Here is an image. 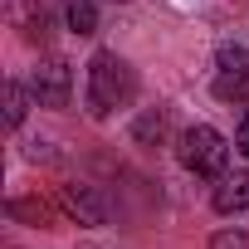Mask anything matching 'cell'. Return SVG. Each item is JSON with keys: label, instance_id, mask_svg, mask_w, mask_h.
Listing matches in <instances>:
<instances>
[{"label": "cell", "instance_id": "1", "mask_svg": "<svg viewBox=\"0 0 249 249\" xmlns=\"http://www.w3.org/2000/svg\"><path fill=\"white\" fill-rule=\"evenodd\" d=\"M132 93H137V78H132V64L122 59V54H112V49H98L93 59H88V88H83V98H88V117H112L117 107H127L132 103Z\"/></svg>", "mask_w": 249, "mask_h": 249}, {"label": "cell", "instance_id": "2", "mask_svg": "<svg viewBox=\"0 0 249 249\" xmlns=\"http://www.w3.org/2000/svg\"><path fill=\"white\" fill-rule=\"evenodd\" d=\"M176 157H181V166H186L191 176L215 181V176L225 171V161H230V142L210 127V122H196V127H186V132H181Z\"/></svg>", "mask_w": 249, "mask_h": 249}, {"label": "cell", "instance_id": "3", "mask_svg": "<svg viewBox=\"0 0 249 249\" xmlns=\"http://www.w3.org/2000/svg\"><path fill=\"white\" fill-rule=\"evenodd\" d=\"M30 93H35V103H39V107H69V93H73V69H69L59 54L39 59V64L30 69Z\"/></svg>", "mask_w": 249, "mask_h": 249}, {"label": "cell", "instance_id": "4", "mask_svg": "<svg viewBox=\"0 0 249 249\" xmlns=\"http://www.w3.org/2000/svg\"><path fill=\"white\" fill-rule=\"evenodd\" d=\"M210 88L225 103H239L249 93V49L244 44H220V54H215V83Z\"/></svg>", "mask_w": 249, "mask_h": 249}, {"label": "cell", "instance_id": "5", "mask_svg": "<svg viewBox=\"0 0 249 249\" xmlns=\"http://www.w3.org/2000/svg\"><path fill=\"white\" fill-rule=\"evenodd\" d=\"M64 210H69L78 225H107V200H103V191L88 186V181H69V186H64Z\"/></svg>", "mask_w": 249, "mask_h": 249}, {"label": "cell", "instance_id": "6", "mask_svg": "<svg viewBox=\"0 0 249 249\" xmlns=\"http://www.w3.org/2000/svg\"><path fill=\"white\" fill-rule=\"evenodd\" d=\"M210 205L220 215H244L249 210V171H220L215 191H210Z\"/></svg>", "mask_w": 249, "mask_h": 249}, {"label": "cell", "instance_id": "7", "mask_svg": "<svg viewBox=\"0 0 249 249\" xmlns=\"http://www.w3.org/2000/svg\"><path fill=\"white\" fill-rule=\"evenodd\" d=\"M10 25L25 44H49V10L39 0H10Z\"/></svg>", "mask_w": 249, "mask_h": 249}, {"label": "cell", "instance_id": "8", "mask_svg": "<svg viewBox=\"0 0 249 249\" xmlns=\"http://www.w3.org/2000/svg\"><path fill=\"white\" fill-rule=\"evenodd\" d=\"M166 127H171L166 107H142L137 122H132V142H137V147H161V142H166Z\"/></svg>", "mask_w": 249, "mask_h": 249}, {"label": "cell", "instance_id": "9", "mask_svg": "<svg viewBox=\"0 0 249 249\" xmlns=\"http://www.w3.org/2000/svg\"><path fill=\"white\" fill-rule=\"evenodd\" d=\"M64 25H69L78 39L98 35V0H64Z\"/></svg>", "mask_w": 249, "mask_h": 249}, {"label": "cell", "instance_id": "10", "mask_svg": "<svg viewBox=\"0 0 249 249\" xmlns=\"http://www.w3.org/2000/svg\"><path fill=\"white\" fill-rule=\"evenodd\" d=\"M30 107H35V93H30V83H5V122L10 127H20V122L30 117Z\"/></svg>", "mask_w": 249, "mask_h": 249}, {"label": "cell", "instance_id": "11", "mask_svg": "<svg viewBox=\"0 0 249 249\" xmlns=\"http://www.w3.org/2000/svg\"><path fill=\"white\" fill-rule=\"evenodd\" d=\"M5 210H10L15 220L39 225V230H44V225H54V205H49V200H39V196H20V200H10Z\"/></svg>", "mask_w": 249, "mask_h": 249}, {"label": "cell", "instance_id": "12", "mask_svg": "<svg viewBox=\"0 0 249 249\" xmlns=\"http://www.w3.org/2000/svg\"><path fill=\"white\" fill-rule=\"evenodd\" d=\"M210 249H249V230H220L210 234Z\"/></svg>", "mask_w": 249, "mask_h": 249}, {"label": "cell", "instance_id": "13", "mask_svg": "<svg viewBox=\"0 0 249 249\" xmlns=\"http://www.w3.org/2000/svg\"><path fill=\"white\" fill-rule=\"evenodd\" d=\"M234 152H239V157L249 161V107L239 112V127H234Z\"/></svg>", "mask_w": 249, "mask_h": 249}, {"label": "cell", "instance_id": "14", "mask_svg": "<svg viewBox=\"0 0 249 249\" xmlns=\"http://www.w3.org/2000/svg\"><path fill=\"white\" fill-rule=\"evenodd\" d=\"M25 157H30V161H54L49 142H30V147H25Z\"/></svg>", "mask_w": 249, "mask_h": 249}, {"label": "cell", "instance_id": "15", "mask_svg": "<svg viewBox=\"0 0 249 249\" xmlns=\"http://www.w3.org/2000/svg\"><path fill=\"white\" fill-rule=\"evenodd\" d=\"M112 5H127V0H112Z\"/></svg>", "mask_w": 249, "mask_h": 249}]
</instances>
